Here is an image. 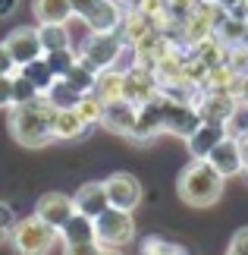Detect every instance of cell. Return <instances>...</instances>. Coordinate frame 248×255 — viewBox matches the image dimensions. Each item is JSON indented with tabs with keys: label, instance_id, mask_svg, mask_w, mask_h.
Returning a JSON list of instances; mask_svg holds the SVG:
<instances>
[{
	"label": "cell",
	"instance_id": "1",
	"mask_svg": "<svg viewBox=\"0 0 248 255\" xmlns=\"http://www.w3.org/2000/svg\"><path fill=\"white\" fill-rule=\"evenodd\" d=\"M54 114L57 107L44 95H38L35 101H25V104H13L6 120L9 135L22 148H44L47 142H54Z\"/></svg>",
	"mask_w": 248,
	"mask_h": 255
},
{
	"label": "cell",
	"instance_id": "2",
	"mask_svg": "<svg viewBox=\"0 0 248 255\" xmlns=\"http://www.w3.org/2000/svg\"><path fill=\"white\" fill-rule=\"evenodd\" d=\"M176 195L188 208H211L223 195V176L217 173L204 158H192L176 180Z\"/></svg>",
	"mask_w": 248,
	"mask_h": 255
},
{
	"label": "cell",
	"instance_id": "3",
	"mask_svg": "<svg viewBox=\"0 0 248 255\" xmlns=\"http://www.w3.org/2000/svg\"><path fill=\"white\" fill-rule=\"evenodd\" d=\"M57 243H60V230L41 221L38 214H28V218L16 221L9 246L16 249V255H51Z\"/></svg>",
	"mask_w": 248,
	"mask_h": 255
},
{
	"label": "cell",
	"instance_id": "4",
	"mask_svg": "<svg viewBox=\"0 0 248 255\" xmlns=\"http://www.w3.org/2000/svg\"><path fill=\"white\" fill-rule=\"evenodd\" d=\"M123 54H129V44L120 35V28H116V32H88V38L82 41V47H79V57H82L88 66H94L97 73L110 70V66H120Z\"/></svg>",
	"mask_w": 248,
	"mask_h": 255
},
{
	"label": "cell",
	"instance_id": "5",
	"mask_svg": "<svg viewBox=\"0 0 248 255\" xmlns=\"http://www.w3.org/2000/svg\"><path fill=\"white\" fill-rule=\"evenodd\" d=\"M94 233H97V243L101 246H113V249H123L129 243H135V221H132V211H123V208H107L94 218Z\"/></svg>",
	"mask_w": 248,
	"mask_h": 255
},
{
	"label": "cell",
	"instance_id": "6",
	"mask_svg": "<svg viewBox=\"0 0 248 255\" xmlns=\"http://www.w3.org/2000/svg\"><path fill=\"white\" fill-rule=\"evenodd\" d=\"M123 98L138 107L161 98V82H157L154 70H148L142 63H129L123 70Z\"/></svg>",
	"mask_w": 248,
	"mask_h": 255
},
{
	"label": "cell",
	"instance_id": "7",
	"mask_svg": "<svg viewBox=\"0 0 248 255\" xmlns=\"http://www.w3.org/2000/svg\"><path fill=\"white\" fill-rule=\"evenodd\" d=\"M161 114H164V132L176 135V139H188L198 126H201V117H198V107L192 104H182V101H173V98L161 95Z\"/></svg>",
	"mask_w": 248,
	"mask_h": 255
},
{
	"label": "cell",
	"instance_id": "8",
	"mask_svg": "<svg viewBox=\"0 0 248 255\" xmlns=\"http://www.w3.org/2000/svg\"><path fill=\"white\" fill-rule=\"evenodd\" d=\"M104 189H107V202H110L113 208H123V211H135L138 205H142V199H145L142 183H138L132 173H123V170L107 176Z\"/></svg>",
	"mask_w": 248,
	"mask_h": 255
},
{
	"label": "cell",
	"instance_id": "9",
	"mask_svg": "<svg viewBox=\"0 0 248 255\" xmlns=\"http://www.w3.org/2000/svg\"><path fill=\"white\" fill-rule=\"evenodd\" d=\"M3 44H6L9 57L16 60V66H25V63L38 60V57H44L41 35H38V28H32V25H19V28H13V32L6 35Z\"/></svg>",
	"mask_w": 248,
	"mask_h": 255
},
{
	"label": "cell",
	"instance_id": "10",
	"mask_svg": "<svg viewBox=\"0 0 248 255\" xmlns=\"http://www.w3.org/2000/svg\"><path fill=\"white\" fill-rule=\"evenodd\" d=\"M233 107H236V95L230 88H204L201 101H198V117H201V123L226 126Z\"/></svg>",
	"mask_w": 248,
	"mask_h": 255
},
{
	"label": "cell",
	"instance_id": "11",
	"mask_svg": "<svg viewBox=\"0 0 248 255\" xmlns=\"http://www.w3.org/2000/svg\"><path fill=\"white\" fill-rule=\"evenodd\" d=\"M211 167L217 170L226 180V176H239L245 161H242V148H239V139H233V135H223L220 142L211 148V154L204 158Z\"/></svg>",
	"mask_w": 248,
	"mask_h": 255
},
{
	"label": "cell",
	"instance_id": "12",
	"mask_svg": "<svg viewBox=\"0 0 248 255\" xmlns=\"http://www.w3.org/2000/svg\"><path fill=\"white\" fill-rule=\"evenodd\" d=\"M157 135H164V114H161V101L154 98V101L138 107V117H135L132 132H129V142L145 145V142L157 139Z\"/></svg>",
	"mask_w": 248,
	"mask_h": 255
},
{
	"label": "cell",
	"instance_id": "13",
	"mask_svg": "<svg viewBox=\"0 0 248 255\" xmlns=\"http://www.w3.org/2000/svg\"><path fill=\"white\" fill-rule=\"evenodd\" d=\"M135 117H138V104L126 101V98H120V101L104 104L101 126H104L107 132H113V135H123V139H129V132H132V126H135Z\"/></svg>",
	"mask_w": 248,
	"mask_h": 255
},
{
	"label": "cell",
	"instance_id": "14",
	"mask_svg": "<svg viewBox=\"0 0 248 255\" xmlns=\"http://www.w3.org/2000/svg\"><path fill=\"white\" fill-rule=\"evenodd\" d=\"M126 9L116 0H94V6L82 16V22L88 32H116L123 25Z\"/></svg>",
	"mask_w": 248,
	"mask_h": 255
},
{
	"label": "cell",
	"instance_id": "15",
	"mask_svg": "<svg viewBox=\"0 0 248 255\" xmlns=\"http://www.w3.org/2000/svg\"><path fill=\"white\" fill-rule=\"evenodd\" d=\"M35 214L41 221H47L51 227L60 230L63 224L76 214V205H73V195H63V192H44L35 205Z\"/></svg>",
	"mask_w": 248,
	"mask_h": 255
},
{
	"label": "cell",
	"instance_id": "16",
	"mask_svg": "<svg viewBox=\"0 0 248 255\" xmlns=\"http://www.w3.org/2000/svg\"><path fill=\"white\" fill-rule=\"evenodd\" d=\"M73 205L79 214H85V218H97L101 211L110 208V202H107V189L104 183H82L73 195Z\"/></svg>",
	"mask_w": 248,
	"mask_h": 255
},
{
	"label": "cell",
	"instance_id": "17",
	"mask_svg": "<svg viewBox=\"0 0 248 255\" xmlns=\"http://www.w3.org/2000/svg\"><path fill=\"white\" fill-rule=\"evenodd\" d=\"M226 135V126H217V123H201L198 129L185 139V145H188V154L192 158H207L211 154V148L217 142H220Z\"/></svg>",
	"mask_w": 248,
	"mask_h": 255
},
{
	"label": "cell",
	"instance_id": "18",
	"mask_svg": "<svg viewBox=\"0 0 248 255\" xmlns=\"http://www.w3.org/2000/svg\"><path fill=\"white\" fill-rule=\"evenodd\" d=\"M91 129L82 114L76 107H66V111H57L54 114V139H63V142H73V139H82V135Z\"/></svg>",
	"mask_w": 248,
	"mask_h": 255
},
{
	"label": "cell",
	"instance_id": "19",
	"mask_svg": "<svg viewBox=\"0 0 248 255\" xmlns=\"http://www.w3.org/2000/svg\"><path fill=\"white\" fill-rule=\"evenodd\" d=\"M60 243L63 246H76V243H97L94 233V218H85V214H73L63 227H60Z\"/></svg>",
	"mask_w": 248,
	"mask_h": 255
},
{
	"label": "cell",
	"instance_id": "20",
	"mask_svg": "<svg viewBox=\"0 0 248 255\" xmlns=\"http://www.w3.org/2000/svg\"><path fill=\"white\" fill-rule=\"evenodd\" d=\"M32 13L38 19V25L69 22V19H73V3H69V0H32Z\"/></svg>",
	"mask_w": 248,
	"mask_h": 255
},
{
	"label": "cell",
	"instance_id": "21",
	"mask_svg": "<svg viewBox=\"0 0 248 255\" xmlns=\"http://www.w3.org/2000/svg\"><path fill=\"white\" fill-rule=\"evenodd\" d=\"M91 92L101 98L104 104L120 101V98H123V70H120V66L101 70V73H97V79H94V88H91Z\"/></svg>",
	"mask_w": 248,
	"mask_h": 255
},
{
	"label": "cell",
	"instance_id": "22",
	"mask_svg": "<svg viewBox=\"0 0 248 255\" xmlns=\"http://www.w3.org/2000/svg\"><path fill=\"white\" fill-rule=\"evenodd\" d=\"M217 41L223 47H239V44H248V22L245 19H236V16H226L217 22Z\"/></svg>",
	"mask_w": 248,
	"mask_h": 255
},
{
	"label": "cell",
	"instance_id": "23",
	"mask_svg": "<svg viewBox=\"0 0 248 255\" xmlns=\"http://www.w3.org/2000/svg\"><path fill=\"white\" fill-rule=\"evenodd\" d=\"M148 32H154V25H151V19H148L142 9H126V16H123V25H120V35L126 38V44L132 47L138 44Z\"/></svg>",
	"mask_w": 248,
	"mask_h": 255
},
{
	"label": "cell",
	"instance_id": "24",
	"mask_svg": "<svg viewBox=\"0 0 248 255\" xmlns=\"http://www.w3.org/2000/svg\"><path fill=\"white\" fill-rule=\"evenodd\" d=\"M44 98H47V101H51V104L57 107V111H66V107H76L79 101H82V92H79V88H76L73 82H69V79L57 76L54 85L44 92Z\"/></svg>",
	"mask_w": 248,
	"mask_h": 255
},
{
	"label": "cell",
	"instance_id": "25",
	"mask_svg": "<svg viewBox=\"0 0 248 255\" xmlns=\"http://www.w3.org/2000/svg\"><path fill=\"white\" fill-rule=\"evenodd\" d=\"M38 35H41L44 54H47V51H60V47H73V38H69L66 22H47V25H38Z\"/></svg>",
	"mask_w": 248,
	"mask_h": 255
},
{
	"label": "cell",
	"instance_id": "26",
	"mask_svg": "<svg viewBox=\"0 0 248 255\" xmlns=\"http://www.w3.org/2000/svg\"><path fill=\"white\" fill-rule=\"evenodd\" d=\"M19 73H22L25 79H32V82H35V88H38L41 95H44L47 88L54 85V79H57V76H54V70H51V63H47L44 57H38V60L25 63V66H19Z\"/></svg>",
	"mask_w": 248,
	"mask_h": 255
},
{
	"label": "cell",
	"instance_id": "27",
	"mask_svg": "<svg viewBox=\"0 0 248 255\" xmlns=\"http://www.w3.org/2000/svg\"><path fill=\"white\" fill-rule=\"evenodd\" d=\"M63 79H69V82H73V85H76V88H79V92H82V95H88V92H91V88H94L97 70H94V66H88V63L82 60V57H79V60H76L73 66H69V73L63 76Z\"/></svg>",
	"mask_w": 248,
	"mask_h": 255
},
{
	"label": "cell",
	"instance_id": "28",
	"mask_svg": "<svg viewBox=\"0 0 248 255\" xmlns=\"http://www.w3.org/2000/svg\"><path fill=\"white\" fill-rule=\"evenodd\" d=\"M138 252H142V255H188L185 246L170 243L166 237H145L142 246H138Z\"/></svg>",
	"mask_w": 248,
	"mask_h": 255
},
{
	"label": "cell",
	"instance_id": "29",
	"mask_svg": "<svg viewBox=\"0 0 248 255\" xmlns=\"http://www.w3.org/2000/svg\"><path fill=\"white\" fill-rule=\"evenodd\" d=\"M76 111L82 114V120L88 123V126H101V117H104V101L97 98L94 92H88V95H82V101L76 104Z\"/></svg>",
	"mask_w": 248,
	"mask_h": 255
},
{
	"label": "cell",
	"instance_id": "30",
	"mask_svg": "<svg viewBox=\"0 0 248 255\" xmlns=\"http://www.w3.org/2000/svg\"><path fill=\"white\" fill-rule=\"evenodd\" d=\"M226 135H233V139L248 135V101H242V98H236V107L226 120Z\"/></svg>",
	"mask_w": 248,
	"mask_h": 255
},
{
	"label": "cell",
	"instance_id": "31",
	"mask_svg": "<svg viewBox=\"0 0 248 255\" xmlns=\"http://www.w3.org/2000/svg\"><path fill=\"white\" fill-rule=\"evenodd\" d=\"M44 60L51 63L54 76H66V73H69V66H73V63L79 60V51H73V47H60V51H47V54H44Z\"/></svg>",
	"mask_w": 248,
	"mask_h": 255
},
{
	"label": "cell",
	"instance_id": "32",
	"mask_svg": "<svg viewBox=\"0 0 248 255\" xmlns=\"http://www.w3.org/2000/svg\"><path fill=\"white\" fill-rule=\"evenodd\" d=\"M38 95H41V92L35 88V82H32V79H25V76L16 70V73H13V104H25V101H35Z\"/></svg>",
	"mask_w": 248,
	"mask_h": 255
},
{
	"label": "cell",
	"instance_id": "33",
	"mask_svg": "<svg viewBox=\"0 0 248 255\" xmlns=\"http://www.w3.org/2000/svg\"><path fill=\"white\" fill-rule=\"evenodd\" d=\"M16 211L9 208L6 202H0V246H6L9 240H13V227H16Z\"/></svg>",
	"mask_w": 248,
	"mask_h": 255
},
{
	"label": "cell",
	"instance_id": "34",
	"mask_svg": "<svg viewBox=\"0 0 248 255\" xmlns=\"http://www.w3.org/2000/svg\"><path fill=\"white\" fill-rule=\"evenodd\" d=\"M223 255H248V227H239L233 233V240H230V246H226Z\"/></svg>",
	"mask_w": 248,
	"mask_h": 255
},
{
	"label": "cell",
	"instance_id": "35",
	"mask_svg": "<svg viewBox=\"0 0 248 255\" xmlns=\"http://www.w3.org/2000/svg\"><path fill=\"white\" fill-rule=\"evenodd\" d=\"M9 111L13 107V73H6V76H0V111Z\"/></svg>",
	"mask_w": 248,
	"mask_h": 255
},
{
	"label": "cell",
	"instance_id": "36",
	"mask_svg": "<svg viewBox=\"0 0 248 255\" xmlns=\"http://www.w3.org/2000/svg\"><path fill=\"white\" fill-rule=\"evenodd\" d=\"M63 255H101V243H76V246H63Z\"/></svg>",
	"mask_w": 248,
	"mask_h": 255
},
{
	"label": "cell",
	"instance_id": "37",
	"mask_svg": "<svg viewBox=\"0 0 248 255\" xmlns=\"http://www.w3.org/2000/svg\"><path fill=\"white\" fill-rule=\"evenodd\" d=\"M230 92H233L236 98H242V101H248V73H236Z\"/></svg>",
	"mask_w": 248,
	"mask_h": 255
},
{
	"label": "cell",
	"instance_id": "38",
	"mask_svg": "<svg viewBox=\"0 0 248 255\" xmlns=\"http://www.w3.org/2000/svg\"><path fill=\"white\" fill-rule=\"evenodd\" d=\"M19 66H16V60L9 57V51H6V44L0 41V76H6V73H16Z\"/></svg>",
	"mask_w": 248,
	"mask_h": 255
},
{
	"label": "cell",
	"instance_id": "39",
	"mask_svg": "<svg viewBox=\"0 0 248 255\" xmlns=\"http://www.w3.org/2000/svg\"><path fill=\"white\" fill-rule=\"evenodd\" d=\"M69 3H73V16H79V19H82V16L88 13V9L94 6V0H69Z\"/></svg>",
	"mask_w": 248,
	"mask_h": 255
},
{
	"label": "cell",
	"instance_id": "40",
	"mask_svg": "<svg viewBox=\"0 0 248 255\" xmlns=\"http://www.w3.org/2000/svg\"><path fill=\"white\" fill-rule=\"evenodd\" d=\"M16 3H19V0H0V19L13 13V9H16Z\"/></svg>",
	"mask_w": 248,
	"mask_h": 255
},
{
	"label": "cell",
	"instance_id": "41",
	"mask_svg": "<svg viewBox=\"0 0 248 255\" xmlns=\"http://www.w3.org/2000/svg\"><path fill=\"white\" fill-rule=\"evenodd\" d=\"M239 148H242V161H245V167H248V135H239Z\"/></svg>",
	"mask_w": 248,
	"mask_h": 255
},
{
	"label": "cell",
	"instance_id": "42",
	"mask_svg": "<svg viewBox=\"0 0 248 255\" xmlns=\"http://www.w3.org/2000/svg\"><path fill=\"white\" fill-rule=\"evenodd\" d=\"M116 3H120L123 9H135V6H138V0H116Z\"/></svg>",
	"mask_w": 248,
	"mask_h": 255
},
{
	"label": "cell",
	"instance_id": "43",
	"mask_svg": "<svg viewBox=\"0 0 248 255\" xmlns=\"http://www.w3.org/2000/svg\"><path fill=\"white\" fill-rule=\"evenodd\" d=\"M101 255H123V249H113V246H101Z\"/></svg>",
	"mask_w": 248,
	"mask_h": 255
},
{
	"label": "cell",
	"instance_id": "44",
	"mask_svg": "<svg viewBox=\"0 0 248 255\" xmlns=\"http://www.w3.org/2000/svg\"><path fill=\"white\" fill-rule=\"evenodd\" d=\"M207 3H217V6H223V9H226V6L233 3V0H207Z\"/></svg>",
	"mask_w": 248,
	"mask_h": 255
},
{
	"label": "cell",
	"instance_id": "45",
	"mask_svg": "<svg viewBox=\"0 0 248 255\" xmlns=\"http://www.w3.org/2000/svg\"><path fill=\"white\" fill-rule=\"evenodd\" d=\"M242 173H245V176H248V167H245V170H242Z\"/></svg>",
	"mask_w": 248,
	"mask_h": 255
},
{
	"label": "cell",
	"instance_id": "46",
	"mask_svg": "<svg viewBox=\"0 0 248 255\" xmlns=\"http://www.w3.org/2000/svg\"><path fill=\"white\" fill-rule=\"evenodd\" d=\"M245 22H248V13H245Z\"/></svg>",
	"mask_w": 248,
	"mask_h": 255
}]
</instances>
